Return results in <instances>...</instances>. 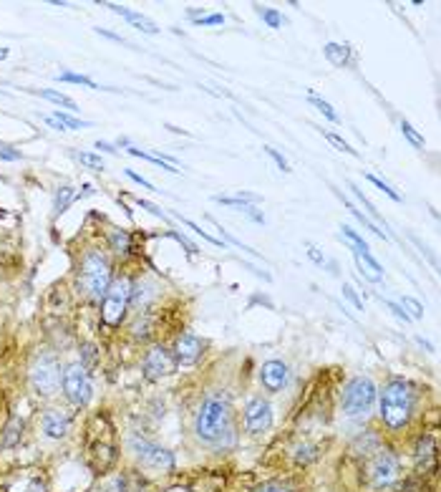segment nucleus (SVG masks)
<instances>
[{
	"label": "nucleus",
	"mask_w": 441,
	"mask_h": 492,
	"mask_svg": "<svg viewBox=\"0 0 441 492\" xmlns=\"http://www.w3.org/2000/svg\"><path fill=\"white\" fill-rule=\"evenodd\" d=\"M229 424V399L224 394H210L202 401L200 411H197L195 432L202 442H217L227 432Z\"/></svg>",
	"instance_id": "1"
},
{
	"label": "nucleus",
	"mask_w": 441,
	"mask_h": 492,
	"mask_svg": "<svg viewBox=\"0 0 441 492\" xmlns=\"http://www.w3.org/2000/svg\"><path fill=\"white\" fill-rule=\"evenodd\" d=\"M413 411V391L406 382L394 379L384 387L381 394V419L386 422V427L401 429L403 424L411 419Z\"/></svg>",
	"instance_id": "2"
},
{
	"label": "nucleus",
	"mask_w": 441,
	"mask_h": 492,
	"mask_svg": "<svg viewBox=\"0 0 441 492\" xmlns=\"http://www.w3.org/2000/svg\"><path fill=\"white\" fill-rule=\"evenodd\" d=\"M81 285H84L86 295L93 298V301H101L106 295V290L111 285V268L101 253H93V250L86 253V258L81 263Z\"/></svg>",
	"instance_id": "3"
},
{
	"label": "nucleus",
	"mask_w": 441,
	"mask_h": 492,
	"mask_svg": "<svg viewBox=\"0 0 441 492\" xmlns=\"http://www.w3.org/2000/svg\"><path fill=\"white\" fill-rule=\"evenodd\" d=\"M101 319L106 326H119L124 321L126 311H129V303H132V283L126 278L111 280L109 290L101 298Z\"/></svg>",
	"instance_id": "4"
},
{
	"label": "nucleus",
	"mask_w": 441,
	"mask_h": 492,
	"mask_svg": "<svg viewBox=\"0 0 441 492\" xmlns=\"http://www.w3.org/2000/svg\"><path fill=\"white\" fill-rule=\"evenodd\" d=\"M376 401V384L368 377H355L343 389V411L348 417H363Z\"/></svg>",
	"instance_id": "5"
},
{
	"label": "nucleus",
	"mask_w": 441,
	"mask_h": 492,
	"mask_svg": "<svg viewBox=\"0 0 441 492\" xmlns=\"http://www.w3.org/2000/svg\"><path fill=\"white\" fill-rule=\"evenodd\" d=\"M30 382L40 396H51L61 387V364L53 353H38L30 364Z\"/></svg>",
	"instance_id": "6"
},
{
	"label": "nucleus",
	"mask_w": 441,
	"mask_h": 492,
	"mask_svg": "<svg viewBox=\"0 0 441 492\" xmlns=\"http://www.w3.org/2000/svg\"><path fill=\"white\" fill-rule=\"evenodd\" d=\"M63 391L74 401L76 406H84L91 401V379H88V371L84 364H69L63 371Z\"/></svg>",
	"instance_id": "7"
},
{
	"label": "nucleus",
	"mask_w": 441,
	"mask_h": 492,
	"mask_svg": "<svg viewBox=\"0 0 441 492\" xmlns=\"http://www.w3.org/2000/svg\"><path fill=\"white\" fill-rule=\"evenodd\" d=\"M368 480H371V487L376 490H384V487H391L396 480H399V459L396 454H391L389 450H381L376 457L368 464Z\"/></svg>",
	"instance_id": "8"
},
{
	"label": "nucleus",
	"mask_w": 441,
	"mask_h": 492,
	"mask_svg": "<svg viewBox=\"0 0 441 492\" xmlns=\"http://www.w3.org/2000/svg\"><path fill=\"white\" fill-rule=\"evenodd\" d=\"M129 447H132V452L137 454V459L144 464V467H151V469H172L174 467L172 452L161 450V447L151 445V442L139 440V437H132Z\"/></svg>",
	"instance_id": "9"
},
{
	"label": "nucleus",
	"mask_w": 441,
	"mask_h": 492,
	"mask_svg": "<svg viewBox=\"0 0 441 492\" xmlns=\"http://www.w3.org/2000/svg\"><path fill=\"white\" fill-rule=\"evenodd\" d=\"M177 364L179 361L174 359V353L164 346H154L147 351L144 356V377L149 379V382H156L161 377H169L177 371Z\"/></svg>",
	"instance_id": "10"
},
{
	"label": "nucleus",
	"mask_w": 441,
	"mask_h": 492,
	"mask_svg": "<svg viewBox=\"0 0 441 492\" xmlns=\"http://www.w3.org/2000/svg\"><path fill=\"white\" fill-rule=\"evenodd\" d=\"M273 424V409L265 399H250L245 406V427L250 435H263Z\"/></svg>",
	"instance_id": "11"
},
{
	"label": "nucleus",
	"mask_w": 441,
	"mask_h": 492,
	"mask_svg": "<svg viewBox=\"0 0 441 492\" xmlns=\"http://www.w3.org/2000/svg\"><path fill=\"white\" fill-rule=\"evenodd\" d=\"M260 382L268 391H280L287 384V366L282 361H265L260 369Z\"/></svg>",
	"instance_id": "12"
},
{
	"label": "nucleus",
	"mask_w": 441,
	"mask_h": 492,
	"mask_svg": "<svg viewBox=\"0 0 441 492\" xmlns=\"http://www.w3.org/2000/svg\"><path fill=\"white\" fill-rule=\"evenodd\" d=\"M202 348H205V343L195 333H182L174 343V359L182 361V364H192L202 356Z\"/></svg>",
	"instance_id": "13"
},
{
	"label": "nucleus",
	"mask_w": 441,
	"mask_h": 492,
	"mask_svg": "<svg viewBox=\"0 0 441 492\" xmlns=\"http://www.w3.org/2000/svg\"><path fill=\"white\" fill-rule=\"evenodd\" d=\"M71 429V417L66 411H58V409H51L43 417V432H46L51 440H61V437L69 435Z\"/></svg>",
	"instance_id": "14"
},
{
	"label": "nucleus",
	"mask_w": 441,
	"mask_h": 492,
	"mask_svg": "<svg viewBox=\"0 0 441 492\" xmlns=\"http://www.w3.org/2000/svg\"><path fill=\"white\" fill-rule=\"evenodd\" d=\"M353 255H355V265H358L363 278L371 280V283H381L384 280V268H381V263L371 253H353Z\"/></svg>",
	"instance_id": "15"
},
{
	"label": "nucleus",
	"mask_w": 441,
	"mask_h": 492,
	"mask_svg": "<svg viewBox=\"0 0 441 492\" xmlns=\"http://www.w3.org/2000/svg\"><path fill=\"white\" fill-rule=\"evenodd\" d=\"M106 8H111V11H114V13H119V16H124L126 21H129V23H134L139 30H144V33H149V35L159 33V28H156L154 21H149V18L142 16V13L129 11V8H124V6H114V3H109V6H106Z\"/></svg>",
	"instance_id": "16"
},
{
	"label": "nucleus",
	"mask_w": 441,
	"mask_h": 492,
	"mask_svg": "<svg viewBox=\"0 0 441 492\" xmlns=\"http://www.w3.org/2000/svg\"><path fill=\"white\" fill-rule=\"evenodd\" d=\"M21 437H23V419L13 417L11 422H8L3 437H0V447H3V450H11V447H16L18 442H21Z\"/></svg>",
	"instance_id": "17"
},
{
	"label": "nucleus",
	"mask_w": 441,
	"mask_h": 492,
	"mask_svg": "<svg viewBox=\"0 0 441 492\" xmlns=\"http://www.w3.org/2000/svg\"><path fill=\"white\" fill-rule=\"evenodd\" d=\"M323 53H326V58L331 61L333 66H345L348 64V48L340 46V43H328L326 48H323Z\"/></svg>",
	"instance_id": "18"
},
{
	"label": "nucleus",
	"mask_w": 441,
	"mask_h": 492,
	"mask_svg": "<svg viewBox=\"0 0 441 492\" xmlns=\"http://www.w3.org/2000/svg\"><path fill=\"white\" fill-rule=\"evenodd\" d=\"M74 200H76L74 187H61V190L56 192V197H53V212H56V214L66 212V210H69V205L74 202Z\"/></svg>",
	"instance_id": "19"
},
{
	"label": "nucleus",
	"mask_w": 441,
	"mask_h": 492,
	"mask_svg": "<svg viewBox=\"0 0 441 492\" xmlns=\"http://www.w3.org/2000/svg\"><path fill=\"white\" fill-rule=\"evenodd\" d=\"M38 93H40L43 98H48V101H53V104L66 106V109L76 111V101H74V98L66 96V93H58V91H53V88H43V91H38Z\"/></svg>",
	"instance_id": "20"
},
{
	"label": "nucleus",
	"mask_w": 441,
	"mask_h": 492,
	"mask_svg": "<svg viewBox=\"0 0 441 492\" xmlns=\"http://www.w3.org/2000/svg\"><path fill=\"white\" fill-rule=\"evenodd\" d=\"M343 238L348 240L350 245H353V253H368V245H366V240L358 235V232L353 230V227H345L343 225Z\"/></svg>",
	"instance_id": "21"
},
{
	"label": "nucleus",
	"mask_w": 441,
	"mask_h": 492,
	"mask_svg": "<svg viewBox=\"0 0 441 492\" xmlns=\"http://www.w3.org/2000/svg\"><path fill=\"white\" fill-rule=\"evenodd\" d=\"M401 308H406V316L408 319H413V321H418L421 316H424V306L416 301V298H411V295H403L401 298Z\"/></svg>",
	"instance_id": "22"
},
{
	"label": "nucleus",
	"mask_w": 441,
	"mask_h": 492,
	"mask_svg": "<svg viewBox=\"0 0 441 492\" xmlns=\"http://www.w3.org/2000/svg\"><path fill=\"white\" fill-rule=\"evenodd\" d=\"M129 154L142 156V159H147V162H151V164H156V167L166 169V172H179V169L172 167V164L166 162V159H161V156H154V154H147V151H142V149H129Z\"/></svg>",
	"instance_id": "23"
},
{
	"label": "nucleus",
	"mask_w": 441,
	"mask_h": 492,
	"mask_svg": "<svg viewBox=\"0 0 441 492\" xmlns=\"http://www.w3.org/2000/svg\"><path fill=\"white\" fill-rule=\"evenodd\" d=\"M416 459H418V464L424 462V459H434V440H431V437L418 440V445H416Z\"/></svg>",
	"instance_id": "24"
},
{
	"label": "nucleus",
	"mask_w": 441,
	"mask_h": 492,
	"mask_svg": "<svg viewBox=\"0 0 441 492\" xmlns=\"http://www.w3.org/2000/svg\"><path fill=\"white\" fill-rule=\"evenodd\" d=\"M58 81H66V84H81V86H88V88H96V84L88 79V76H81V74H71V71H63L58 74Z\"/></svg>",
	"instance_id": "25"
},
{
	"label": "nucleus",
	"mask_w": 441,
	"mask_h": 492,
	"mask_svg": "<svg viewBox=\"0 0 441 492\" xmlns=\"http://www.w3.org/2000/svg\"><path fill=\"white\" fill-rule=\"evenodd\" d=\"M260 16H263V21L270 28H282V23H285V18H282L275 8H265V11H260Z\"/></svg>",
	"instance_id": "26"
},
{
	"label": "nucleus",
	"mask_w": 441,
	"mask_h": 492,
	"mask_svg": "<svg viewBox=\"0 0 441 492\" xmlns=\"http://www.w3.org/2000/svg\"><path fill=\"white\" fill-rule=\"evenodd\" d=\"M368 182H371V185H376L378 190H384L386 195H389L391 200H394V202H401V195H399V192H396L394 187L389 185V182L381 180V177H376V174H368Z\"/></svg>",
	"instance_id": "27"
},
{
	"label": "nucleus",
	"mask_w": 441,
	"mask_h": 492,
	"mask_svg": "<svg viewBox=\"0 0 441 492\" xmlns=\"http://www.w3.org/2000/svg\"><path fill=\"white\" fill-rule=\"evenodd\" d=\"M345 205H348V210H350V212H353V214H355V217H358V220H361V222H363V225H366V227H368V230H371V232H376L378 238H384V240H389V235H386V232H384V230H378V225H376V222H371V220H368L366 214H363V212H361V210H355V207H353V205H350V202H345Z\"/></svg>",
	"instance_id": "28"
},
{
	"label": "nucleus",
	"mask_w": 441,
	"mask_h": 492,
	"mask_svg": "<svg viewBox=\"0 0 441 492\" xmlns=\"http://www.w3.org/2000/svg\"><path fill=\"white\" fill-rule=\"evenodd\" d=\"M58 119V122H61V127L66 129H84L86 127V122H81V119H76V116H71V114H66V111H56V114H53Z\"/></svg>",
	"instance_id": "29"
},
{
	"label": "nucleus",
	"mask_w": 441,
	"mask_h": 492,
	"mask_svg": "<svg viewBox=\"0 0 441 492\" xmlns=\"http://www.w3.org/2000/svg\"><path fill=\"white\" fill-rule=\"evenodd\" d=\"M350 192H353V195H355V197H358V202H361V205H363V207H366V212H368V214H371V217H376V220H378V222H384V220H381V214H378V210H376V207H373V205H371V202H368V197H363V192H361V190H358V187H355V185H350Z\"/></svg>",
	"instance_id": "30"
},
{
	"label": "nucleus",
	"mask_w": 441,
	"mask_h": 492,
	"mask_svg": "<svg viewBox=\"0 0 441 492\" xmlns=\"http://www.w3.org/2000/svg\"><path fill=\"white\" fill-rule=\"evenodd\" d=\"M326 139H328V142H331V144H333V147H338V149H340V151H345V154H353V156H358V151H355V149H353V147H350V144H348V142H343V139H340L338 134H333V132H326Z\"/></svg>",
	"instance_id": "31"
},
{
	"label": "nucleus",
	"mask_w": 441,
	"mask_h": 492,
	"mask_svg": "<svg viewBox=\"0 0 441 492\" xmlns=\"http://www.w3.org/2000/svg\"><path fill=\"white\" fill-rule=\"evenodd\" d=\"M401 132H403V137H406L408 142H411L413 147H418V149H421V147H424V137H418L416 134V129L411 127V124L408 122H401Z\"/></svg>",
	"instance_id": "32"
},
{
	"label": "nucleus",
	"mask_w": 441,
	"mask_h": 492,
	"mask_svg": "<svg viewBox=\"0 0 441 492\" xmlns=\"http://www.w3.org/2000/svg\"><path fill=\"white\" fill-rule=\"evenodd\" d=\"M310 104H313V106H318V109H321L323 114H326L328 119H331V122H338V114H336V111H333V106L328 104V101H323V98H318V96H310Z\"/></svg>",
	"instance_id": "33"
},
{
	"label": "nucleus",
	"mask_w": 441,
	"mask_h": 492,
	"mask_svg": "<svg viewBox=\"0 0 441 492\" xmlns=\"http://www.w3.org/2000/svg\"><path fill=\"white\" fill-rule=\"evenodd\" d=\"M111 245H114L116 253H126L129 250V235L121 230H116L114 235H111Z\"/></svg>",
	"instance_id": "34"
},
{
	"label": "nucleus",
	"mask_w": 441,
	"mask_h": 492,
	"mask_svg": "<svg viewBox=\"0 0 441 492\" xmlns=\"http://www.w3.org/2000/svg\"><path fill=\"white\" fill-rule=\"evenodd\" d=\"M255 492H292V487L285 485V482H265Z\"/></svg>",
	"instance_id": "35"
},
{
	"label": "nucleus",
	"mask_w": 441,
	"mask_h": 492,
	"mask_svg": "<svg viewBox=\"0 0 441 492\" xmlns=\"http://www.w3.org/2000/svg\"><path fill=\"white\" fill-rule=\"evenodd\" d=\"M184 225H187V227H189V230H195V232H197V235H202V238H205V240H207V243H212V245H217V248H219V245H222V240L212 238V235H210V232H207V230H202V227H200V225H195V222H192V220H184Z\"/></svg>",
	"instance_id": "36"
},
{
	"label": "nucleus",
	"mask_w": 441,
	"mask_h": 492,
	"mask_svg": "<svg viewBox=\"0 0 441 492\" xmlns=\"http://www.w3.org/2000/svg\"><path fill=\"white\" fill-rule=\"evenodd\" d=\"M81 162L86 164V167H91V169H98V172H101V169H103L101 156H96V154H88V151H84V154H81Z\"/></svg>",
	"instance_id": "37"
},
{
	"label": "nucleus",
	"mask_w": 441,
	"mask_h": 492,
	"mask_svg": "<svg viewBox=\"0 0 441 492\" xmlns=\"http://www.w3.org/2000/svg\"><path fill=\"white\" fill-rule=\"evenodd\" d=\"M224 23V16L222 13H214V16H202L197 18V25H222Z\"/></svg>",
	"instance_id": "38"
},
{
	"label": "nucleus",
	"mask_w": 441,
	"mask_h": 492,
	"mask_svg": "<svg viewBox=\"0 0 441 492\" xmlns=\"http://www.w3.org/2000/svg\"><path fill=\"white\" fill-rule=\"evenodd\" d=\"M0 159H6V162H16V159H21V151H16L13 147L0 144Z\"/></svg>",
	"instance_id": "39"
},
{
	"label": "nucleus",
	"mask_w": 441,
	"mask_h": 492,
	"mask_svg": "<svg viewBox=\"0 0 441 492\" xmlns=\"http://www.w3.org/2000/svg\"><path fill=\"white\" fill-rule=\"evenodd\" d=\"M265 151H268V154L273 156V159H275V164H277V167L282 169V172H290V164L285 162V156H282V154H277V151L273 149V147H265Z\"/></svg>",
	"instance_id": "40"
},
{
	"label": "nucleus",
	"mask_w": 441,
	"mask_h": 492,
	"mask_svg": "<svg viewBox=\"0 0 441 492\" xmlns=\"http://www.w3.org/2000/svg\"><path fill=\"white\" fill-rule=\"evenodd\" d=\"M343 295H345V298H348L350 303H353L355 311H363V301H361V298H358V295H355V290L350 288V285H343Z\"/></svg>",
	"instance_id": "41"
},
{
	"label": "nucleus",
	"mask_w": 441,
	"mask_h": 492,
	"mask_svg": "<svg viewBox=\"0 0 441 492\" xmlns=\"http://www.w3.org/2000/svg\"><path fill=\"white\" fill-rule=\"evenodd\" d=\"M126 177H129V180H134L137 182V185H142L144 190H154V185H151L149 180H144L142 174H137V172H132V169H126Z\"/></svg>",
	"instance_id": "42"
},
{
	"label": "nucleus",
	"mask_w": 441,
	"mask_h": 492,
	"mask_svg": "<svg viewBox=\"0 0 441 492\" xmlns=\"http://www.w3.org/2000/svg\"><path fill=\"white\" fill-rule=\"evenodd\" d=\"M295 457H298L300 462H308V459H313V457H315L313 447H310V445H303V447H298V454H295Z\"/></svg>",
	"instance_id": "43"
},
{
	"label": "nucleus",
	"mask_w": 441,
	"mask_h": 492,
	"mask_svg": "<svg viewBox=\"0 0 441 492\" xmlns=\"http://www.w3.org/2000/svg\"><path fill=\"white\" fill-rule=\"evenodd\" d=\"M386 306H389L391 311H394V316H396V319H401V321H411V319H408V316H406V311H403V308L399 306V303H394V301H386Z\"/></svg>",
	"instance_id": "44"
},
{
	"label": "nucleus",
	"mask_w": 441,
	"mask_h": 492,
	"mask_svg": "<svg viewBox=\"0 0 441 492\" xmlns=\"http://www.w3.org/2000/svg\"><path fill=\"white\" fill-rule=\"evenodd\" d=\"M139 207H144V210H149L151 214H156V217H164V212H161L156 205H151V202H147V200H139Z\"/></svg>",
	"instance_id": "45"
},
{
	"label": "nucleus",
	"mask_w": 441,
	"mask_h": 492,
	"mask_svg": "<svg viewBox=\"0 0 441 492\" xmlns=\"http://www.w3.org/2000/svg\"><path fill=\"white\" fill-rule=\"evenodd\" d=\"M96 33L106 35V38H111V41H116V43H126V38H121V35H116V33H109V30H103V28H96Z\"/></svg>",
	"instance_id": "46"
},
{
	"label": "nucleus",
	"mask_w": 441,
	"mask_h": 492,
	"mask_svg": "<svg viewBox=\"0 0 441 492\" xmlns=\"http://www.w3.org/2000/svg\"><path fill=\"white\" fill-rule=\"evenodd\" d=\"M96 149H103V151H111V154H114V147H111V144H106V142H96Z\"/></svg>",
	"instance_id": "47"
},
{
	"label": "nucleus",
	"mask_w": 441,
	"mask_h": 492,
	"mask_svg": "<svg viewBox=\"0 0 441 492\" xmlns=\"http://www.w3.org/2000/svg\"><path fill=\"white\" fill-rule=\"evenodd\" d=\"M308 255H310V258H313V261H315V263H323L321 253H318V250H315V248H310V250H308Z\"/></svg>",
	"instance_id": "48"
},
{
	"label": "nucleus",
	"mask_w": 441,
	"mask_h": 492,
	"mask_svg": "<svg viewBox=\"0 0 441 492\" xmlns=\"http://www.w3.org/2000/svg\"><path fill=\"white\" fill-rule=\"evenodd\" d=\"M28 492H46V487L40 485V482H33V485L28 487Z\"/></svg>",
	"instance_id": "49"
},
{
	"label": "nucleus",
	"mask_w": 441,
	"mask_h": 492,
	"mask_svg": "<svg viewBox=\"0 0 441 492\" xmlns=\"http://www.w3.org/2000/svg\"><path fill=\"white\" fill-rule=\"evenodd\" d=\"M84 351H86V359H88V361L96 359V353H93V346H84Z\"/></svg>",
	"instance_id": "50"
},
{
	"label": "nucleus",
	"mask_w": 441,
	"mask_h": 492,
	"mask_svg": "<svg viewBox=\"0 0 441 492\" xmlns=\"http://www.w3.org/2000/svg\"><path fill=\"white\" fill-rule=\"evenodd\" d=\"M8 56V48H0V58H6Z\"/></svg>",
	"instance_id": "51"
},
{
	"label": "nucleus",
	"mask_w": 441,
	"mask_h": 492,
	"mask_svg": "<svg viewBox=\"0 0 441 492\" xmlns=\"http://www.w3.org/2000/svg\"><path fill=\"white\" fill-rule=\"evenodd\" d=\"M0 217H3V212H0Z\"/></svg>",
	"instance_id": "52"
}]
</instances>
